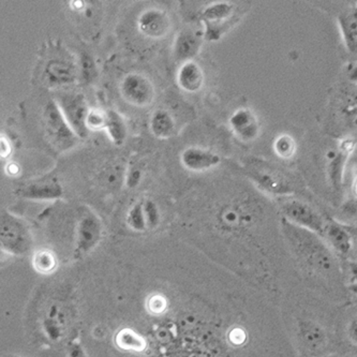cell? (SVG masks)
<instances>
[{
  "label": "cell",
  "mask_w": 357,
  "mask_h": 357,
  "mask_svg": "<svg viewBox=\"0 0 357 357\" xmlns=\"http://www.w3.org/2000/svg\"><path fill=\"white\" fill-rule=\"evenodd\" d=\"M280 225L283 237L299 262L319 274L334 271L336 260L323 237L284 218L281 219Z\"/></svg>",
  "instance_id": "obj_1"
},
{
  "label": "cell",
  "mask_w": 357,
  "mask_h": 357,
  "mask_svg": "<svg viewBox=\"0 0 357 357\" xmlns=\"http://www.w3.org/2000/svg\"><path fill=\"white\" fill-rule=\"evenodd\" d=\"M42 116L47 139L57 151H67L77 145L79 137L66 121L56 101L51 100L47 103Z\"/></svg>",
  "instance_id": "obj_2"
},
{
  "label": "cell",
  "mask_w": 357,
  "mask_h": 357,
  "mask_svg": "<svg viewBox=\"0 0 357 357\" xmlns=\"http://www.w3.org/2000/svg\"><path fill=\"white\" fill-rule=\"evenodd\" d=\"M249 178L264 192L275 195H292L294 185L281 169L262 160H252L248 165Z\"/></svg>",
  "instance_id": "obj_3"
},
{
  "label": "cell",
  "mask_w": 357,
  "mask_h": 357,
  "mask_svg": "<svg viewBox=\"0 0 357 357\" xmlns=\"http://www.w3.org/2000/svg\"><path fill=\"white\" fill-rule=\"evenodd\" d=\"M281 213L283 215L282 218L287 219L293 225L316 233L319 236L325 238L326 222L323 220L320 213L307 203L299 199H287L281 205Z\"/></svg>",
  "instance_id": "obj_4"
},
{
  "label": "cell",
  "mask_w": 357,
  "mask_h": 357,
  "mask_svg": "<svg viewBox=\"0 0 357 357\" xmlns=\"http://www.w3.org/2000/svg\"><path fill=\"white\" fill-rule=\"evenodd\" d=\"M236 7L227 1H218L207 6L201 20L205 24V38L217 41L229 29L236 20Z\"/></svg>",
  "instance_id": "obj_5"
},
{
  "label": "cell",
  "mask_w": 357,
  "mask_h": 357,
  "mask_svg": "<svg viewBox=\"0 0 357 357\" xmlns=\"http://www.w3.org/2000/svg\"><path fill=\"white\" fill-rule=\"evenodd\" d=\"M31 237L25 223L9 211L1 213V246L12 255H23L31 248Z\"/></svg>",
  "instance_id": "obj_6"
},
{
  "label": "cell",
  "mask_w": 357,
  "mask_h": 357,
  "mask_svg": "<svg viewBox=\"0 0 357 357\" xmlns=\"http://www.w3.org/2000/svg\"><path fill=\"white\" fill-rule=\"evenodd\" d=\"M56 102L61 107L66 121L73 128L79 139H85L89 137V128L86 126L87 115L89 107L86 100L82 93H65L56 99Z\"/></svg>",
  "instance_id": "obj_7"
},
{
  "label": "cell",
  "mask_w": 357,
  "mask_h": 357,
  "mask_svg": "<svg viewBox=\"0 0 357 357\" xmlns=\"http://www.w3.org/2000/svg\"><path fill=\"white\" fill-rule=\"evenodd\" d=\"M123 99L137 107H146L153 101L155 89L153 83L141 73H129L121 84Z\"/></svg>",
  "instance_id": "obj_8"
},
{
  "label": "cell",
  "mask_w": 357,
  "mask_h": 357,
  "mask_svg": "<svg viewBox=\"0 0 357 357\" xmlns=\"http://www.w3.org/2000/svg\"><path fill=\"white\" fill-rule=\"evenodd\" d=\"M230 125L233 132L243 142H252L260 133L258 119L248 107H239L231 115Z\"/></svg>",
  "instance_id": "obj_9"
},
{
  "label": "cell",
  "mask_w": 357,
  "mask_h": 357,
  "mask_svg": "<svg viewBox=\"0 0 357 357\" xmlns=\"http://www.w3.org/2000/svg\"><path fill=\"white\" fill-rule=\"evenodd\" d=\"M139 29L142 33L151 39H161L167 35L171 27L169 17L160 9H149L139 17Z\"/></svg>",
  "instance_id": "obj_10"
},
{
  "label": "cell",
  "mask_w": 357,
  "mask_h": 357,
  "mask_svg": "<svg viewBox=\"0 0 357 357\" xmlns=\"http://www.w3.org/2000/svg\"><path fill=\"white\" fill-rule=\"evenodd\" d=\"M102 234L101 221L93 213H89L79 221L77 227V250L86 253L93 248Z\"/></svg>",
  "instance_id": "obj_11"
},
{
  "label": "cell",
  "mask_w": 357,
  "mask_h": 357,
  "mask_svg": "<svg viewBox=\"0 0 357 357\" xmlns=\"http://www.w3.org/2000/svg\"><path fill=\"white\" fill-rule=\"evenodd\" d=\"M181 165L192 172H203L220 163V155L199 147H189L181 155Z\"/></svg>",
  "instance_id": "obj_12"
},
{
  "label": "cell",
  "mask_w": 357,
  "mask_h": 357,
  "mask_svg": "<svg viewBox=\"0 0 357 357\" xmlns=\"http://www.w3.org/2000/svg\"><path fill=\"white\" fill-rule=\"evenodd\" d=\"M354 146L355 143L353 139H344L339 144L338 151L330 153V155L327 157L328 159V174H330L331 181L335 188H340L342 176H344V165H346L349 155L354 149Z\"/></svg>",
  "instance_id": "obj_13"
},
{
  "label": "cell",
  "mask_w": 357,
  "mask_h": 357,
  "mask_svg": "<svg viewBox=\"0 0 357 357\" xmlns=\"http://www.w3.org/2000/svg\"><path fill=\"white\" fill-rule=\"evenodd\" d=\"M45 81L53 87L67 86L75 83L77 70L73 63L61 59L49 61L45 70Z\"/></svg>",
  "instance_id": "obj_14"
},
{
  "label": "cell",
  "mask_w": 357,
  "mask_h": 357,
  "mask_svg": "<svg viewBox=\"0 0 357 357\" xmlns=\"http://www.w3.org/2000/svg\"><path fill=\"white\" fill-rule=\"evenodd\" d=\"M298 335L307 350L318 353L326 346V333L319 323L303 320L298 323Z\"/></svg>",
  "instance_id": "obj_15"
},
{
  "label": "cell",
  "mask_w": 357,
  "mask_h": 357,
  "mask_svg": "<svg viewBox=\"0 0 357 357\" xmlns=\"http://www.w3.org/2000/svg\"><path fill=\"white\" fill-rule=\"evenodd\" d=\"M176 82L185 93H197L204 84V73L201 66L195 61H185L178 69Z\"/></svg>",
  "instance_id": "obj_16"
},
{
  "label": "cell",
  "mask_w": 357,
  "mask_h": 357,
  "mask_svg": "<svg viewBox=\"0 0 357 357\" xmlns=\"http://www.w3.org/2000/svg\"><path fill=\"white\" fill-rule=\"evenodd\" d=\"M325 238L338 255L348 257L352 253L353 237L344 225H340L336 221H327Z\"/></svg>",
  "instance_id": "obj_17"
},
{
  "label": "cell",
  "mask_w": 357,
  "mask_h": 357,
  "mask_svg": "<svg viewBox=\"0 0 357 357\" xmlns=\"http://www.w3.org/2000/svg\"><path fill=\"white\" fill-rule=\"evenodd\" d=\"M338 24L347 50L352 55H357V5L341 12Z\"/></svg>",
  "instance_id": "obj_18"
},
{
  "label": "cell",
  "mask_w": 357,
  "mask_h": 357,
  "mask_svg": "<svg viewBox=\"0 0 357 357\" xmlns=\"http://www.w3.org/2000/svg\"><path fill=\"white\" fill-rule=\"evenodd\" d=\"M19 195L24 199L33 201H52L59 199L63 195V189L56 181L31 183L22 188Z\"/></svg>",
  "instance_id": "obj_19"
},
{
  "label": "cell",
  "mask_w": 357,
  "mask_h": 357,
  "mask_svg": "<svg viewBox=\"0 0 357 357\" xmlns=\"http://www.w3.org/2000/svg\"><path fill=\"white\" fill-rule=\"evenodd\" d=\"M202 45V38L190 31H183L179 33L175 41V56L178 61H192L193 57L199 53Z\"/></svg>",
  "instance_id": "obj_20"
},
{
  "label": "cell",
  "mask_w": 357,
  "mask_h": 357,
  "mask_svg": "<svg viewBox=\"0 0 357 357\" xmlns=\"http://www.w3.org/2000/svg\"><path fill=\"white\" fill-rule=\"evenodd\" d=\"M149 126L151 133L155 137L162 139L172 137L176 129L174 117L165 109H157L151 116Z\"/></svg>",
  "instance_id": "obj_21"
},
{
  "label": "cell",
  "mask_w": 357,
  "mask_h": 357,
  "mask_svg": "<svg viewBox=\"0 0 357 357\" xmlns=\"http://www.w3.org/2000/svg\"><path fill=\"white\" fill-rule=\"evenodd\" d=\"M105 130L114 144L121 146L127 137V125L121 114L115 111L107 112V123Z\"/></svg>",
  "instance_id": "obj_22"
},
{
  "label": "cell",
  "mask_w": 357,
  "mask_h": 357,
  "mask_svg": "<svg viewBox=\"0 0 357 357\" xmlns=\"http://www.w3.org/2000/svg\"><path fill=\"white\" fill-rule=\"evenodd\" d=\"M341 112L357 125V84L349 85L341 97Z\"/></svg>",
  "instance_id": "obj_23"
},
{
  "label": "cell",
  "mask_w": 357,
  "mask_h": 357,
  "mask_svg": "<svg viewBox=\"0 0 357 357\" xmlns=\"http://www.w3.org/2000/svg\"><path fill=\"white\" fill-rule=\"evenodd\" d=\"M274 151L279 158L288 160L293 158L296 153V142L290 135L283 133L275 139Z\"/></svg>",
  "instance_id": "obj_24"
},
{
  "label": "cell",
  "mask_w": 357,
  "mask_h": 357,
  "mask_svg": "<svg viewBox=\"0 0 357 357\" xmlns=\"http://www.w3.org/2000/svg\"><path fill=\"white\" fill-rule=\"evenodd\" d=\"M127 223L133 231L144 232L149 230L146 218H145L144 203L137 202L128 211Z\"/></svg>",
  "instance_id": "obj_25"
},
{
  "label": "cell",
  "mask_w": 357,
  "mask_h": 357,
  "mask_svg": "<svg viewBox=\"0 0 357 357\" xmlns=\"http://www.w3.org/2000/svg\"><path fill=\"white\" fill-rule=\"evenodd\" d=\"M107 112L98 109H91L86 119V126L89 131L102 130L107 128Z\"/></svg>",
  "instance_id": "obj_26"
},
{
  "label": "cell",
  "mask_w": 357,
  "mask_h": 357,
  "mask_svg": "<svg viewBox=\"0 0 357 357\" xmlns=\"http://www.w3.org/2000/svg\"><path fill=\"white\" fill-rule=\"evenodd\" d=\"M143 203H144V213L147 227H149V229H155L160 221V213H159L158 206L151 199H147Z\"/></svg>",
  "instance_id": "obj_27"
},
{
  "label": "cell",
  "mask_w": 357,
  "mask_h": 357,
  "mask_svg": "<svg viewBox=\"0 0 357 357\" xmlns=\"http://www.w3.org/2000/svg\"><path fill=\"white\" fill-rule=\"evenodd\" d=\"M141 179V169H131L130 172L128 173L127 174V179H126V183H127V185L129 187V188H135V187H137V185H139Z\"/></svg>",
  "instance_id": "obj_28"
},
{
  "label": "cell",
  "mask_w": 357,
  "mask_h": 357,
  "mask_svg": "<svg viewBox=\"0 0 357 357\" xmlns=\"http://www.w3.org/2000/svg\"><path fill=\"white\" fill-rule=\"evenodd\" d=\"M0 151H1V158L3 159L8 158L12 153L11 144L6 137H3V135H1V139H0Z\"/></svg>",
  "instance_id": "obj_29"
},
{
  "label": "cell",
  "mask_w": 357,
  "mask_h": 357,
  "mask_svg": "<svg viewBox=\"0 0 357 357\" xmlns=\"http://www.w3.org/2000/svg\"><path fill=\"white\" fill-rule=\"evenodd\" d=\"M348 336L353 344L357 346V317L350 321L348 325Z\"/></svg>",
  "instance_id": "obj_30"
},
{
  "label": "cell",
  "mask_w": 357,
  "mask_h": 357,
  "mask_svg": "<svg viewBox=\"0 0 357 357\" xmlns=\"http://www.w3.org/2000/svg\"><path fill=\"white\" fill-rule=\"evenodd\" d=\"M349 271H350L352 283H357V261L349 263Z\"/></svg>",
  "instance_id": "obj_31"
},
{
  "label": "cell",
  "mask_w": 357,
  "mask_h": 357,
  "mask_svg": "<svg viewBox=\"0 0 357 357\" xmlns=\"http://www.w3.org/2000/svg\"><path fill=\"white\" fill-rule=\"evenodd\" d=\"M20 172H21V169L17 163L12 162L7 165V173L10 176H17Z\"/></svg>",
  "instance_id": "obj_32"
},
{
  "label": "cell",
  "mask_w": 357,
  "mask_h": 357,
  "mask_svg": "<svg viewBox=\"0 0 357 357\" xmlns=\"http://www.w3.org/2000/svg\"><path fill=\"white\" fill-rule=\"evenodd\" d=\"M348 77L350 81L354 82L355 84H357V61L349 67Z\"/></svg>",
  "instance_id": "obj_33"
},
{
  "label": "cell",
  "mask_w": 357,
  "mask_h": 357,
  "mask_svg": "<svg viewBox=\"0 0 357 357\" xmlns=\"http://www.w3.org/2000/svg\"><path fill=\"white\" fill-rule=\"evenodd\" d=\"M344 227H346L347 230H348L349 233H350L351 236H352L354 239H357V227L346 225H344Z\"/></svg>",
  "instance_id": "obj_34"
},
{
  "label": "cell",
  "mask_w": 357,
  "mask_h": 357,
  "mask_svg": "<svg viewBox=\"0 0 357 357\" xmlns=\"http://www.w3.org/2000/svg\"><path fill=\"white\" fill-rule=\"evenodd\" d=\"M349 290L357 296V283H351V284L349 285Z\"/></svg>",
  "instance_id": "obj_35"
},
{
  "label": "cell",
  "mask_w": 357,
  "mask_h": 357,
  "mask_svg": "<svg viewBox=\"0 0 357 357\" xmlns=\"http://www.w3.org/2000/svg\"><path fill=\"white\" fill-rule=\"evenodd\" d=\"M352 253H354L355 258H356V261H357V239H354V238H353Z\"/></svg>",
  "instance_id": "obj_36"
},
{
  "label": "cell",
  "mask_w": 357,
  "mask_h": 357,
  "mask_svg": "<svg viewBox=\"0 0 357 357\" xmlns=\"http://www.w3.org/2000/svg\"><path fill=\"white\" fill-rule=\"evenodd\" d=\"M352 190L353 193H354L355 197H357V176L356 178L354 179V183H353Z\"/></svg>",
  "instance_id": "obj_37"
},
{
  "label": "cell",
  "mask_w": 357,
  "mask_h": 357,
  "mask_svg": "<svg viewBox=\"0 0 357 357\" xmlns=\"http://www.w3.org/2000/svg\"><path fill=\"white\" fill-rule=\"evenodd\" d=\"M341 357H354V356H341Z\"/></svg>",
  "instance_id": "obj_38"
},
{
  "label": "cell",
  "mask_w": 357,
  "mask_h": 357,
  "mask_svg": "<svg viewBox=\"0 0 357 357\" xmlns=\"http://www.w3.org/2000/svg\"><path fill=\"white\" fill-rule=\"evenodd\" d=\"M12 357H14V356H12Z\"/></svg>",
  "instance_id": "obj_39"
}]
</instances>
